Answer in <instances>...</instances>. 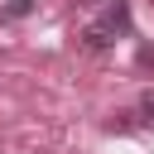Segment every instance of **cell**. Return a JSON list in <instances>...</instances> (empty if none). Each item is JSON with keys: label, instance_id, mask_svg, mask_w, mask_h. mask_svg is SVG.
<instances>
[{"label": "cell", "instance_id": "6da1fadb", "mask_svg": "<svg viewBox=\"0 0 154 154\" xmlns=\"http://www.w3.org/2000/svg\"><path fill=\"white\" fill-rule=\"evenodd\" d=\"M96 24H101V29L111 34V38L130 34V5H125V0H111V5L101 10V19H96Z\"/></svg>", "mask_w": 154, "mask_h": 154}, {"label": "cell", "instance_id": "277c9868", "mask_svg": "<svg viewBox=\"0 0 154 154\" xmlns=\"http://www.w3.org/2000/svg\"><path fill=\"white\" fill-rule=\"evenodd\" d=\"M34 14V0H10V5H0V19H29Z\"/></svg>", "mask_w": 154, "mask_h": 154}, {"label": "cell", "instance_id": "5b68a950", "mask_svg": "<svg viewBox=\"0 0 154 154\" xmlns=\"http://www.w3.org/2000/svg\"><path fill=\"white\" fill-rule=\"evenodd\" d=\"M135 125H140V120H130V111H116V116L106 120V130H111V135H125V130H135Z\"/></svg>", "mask_w": 154, "mask_h": 154}, {"label": "cell", "instance_id": "3957f363", "mask_svg": "<svg viewBox=\"0 0 154 154\" xmlns=\"http://www.w3.org/2000/svg\"><path fill=\"white\" fill-rule=\"evenodd\" d=\"M130 116H135L140 125H154V87H149V91H140V106H135Z\"/></svg>", "mask_w": 154, "mask_h": 154}, {"label": "cell", "instance_id": "7a4b0ae2", "mask_svg": "<svg viewBox=\"0 0 154 154\" xmlns=\"http://www.w3.org/2000/svg\"><path fill=\"white\" fill-rule=\"evenodd\" d=\"M82 48H87V53H106V48H116V38H111V34L91 19V24L82 29Z\"/></svg>", "mask_w": 154, "mask_h": 154}]
</instances>
